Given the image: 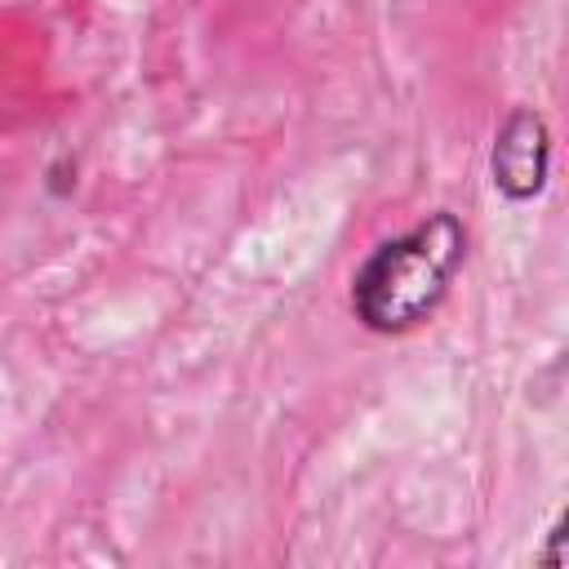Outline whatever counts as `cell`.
Wrapping results in <instances>:
<instances>
[{"mask_svg": "<svg viewBox=\"0 0 569 569\" xmlns=\"http://www.w3.org/2000/svg\"><path fill=\"white\" fill-rule=\"evenodd\" d=\"M467 227L436 209L418 227L382 240L351 276V311L373 333H409L431 320L462 271Z\"/></svg>", "mask_w": 569, "mask_h": 569, "instance_id": "1", "label": "cell"}, {"mask_svg": "<svg viewBox=\"0 0 569 569\" xmlns=\"http://www.w3.org/2000/svg\"><path fill=\"white\" fill-rule=\"evenodd\" d=\"M493 187L507 200H533L547 187V169H551V133L547 120L529 107H516L498 133H493Z\"/></svg>", "mask_w": 569, "mask_h": 569, "instance_id": "2", "label": "cell"}]
</instances>
